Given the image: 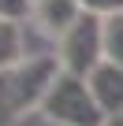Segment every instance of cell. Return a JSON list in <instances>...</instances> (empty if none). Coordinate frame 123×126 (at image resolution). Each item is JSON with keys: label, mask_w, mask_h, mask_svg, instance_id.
Masks as SVG:
<instances>
[{"label": "cell", "mask_w": 123, "mask_h": 126, "mask_svg": "<svg viewBox=\"0 0 123 126\" xmlns=\"http://www.w3.org/2000/svg\"><path fill=\"white\" fill-rule=\"evenodd\" d=\"M41 115L56 126H108V115L101 111L90 82L67 71L52 82L49 96L41 100Z\"/></svg>", "instance_id": "6da1fadb"}, {"label": "cell", "mask_w": 123, "mask_h": 126, "mask_svg": "<svg viewBox=\"0 0 123 126\" xmlns=\"http://www.w3.org/2000/svg\"><path fill=\"white\" fill-rule=\"evenodd\" d=\"M56 56H60V67L67 74L90 78L101 63H104V19L86 11L64 37L56 41Z\"/></svg>", "instance_id": "7a4b0ae2"}, {"label": "cell", "mask_w": 123, "mask_h": 126, "mask_svg": "<svg viewBox=\"0 0 123 126\" xmlns=\"http://www.w3.org/2000/svg\"><path fill=\"white\" fill-rule=\"evenodd\" d=\"M60 74H64V67H60V56H56V52L23 56L15 67H11V85H15L19 111L41 108V100L49 96V89H52V82H56Z\"/></svg>", "instance_id": "3957f363"}, {"label": "cell", "mask_w": 123, "mask_h": 126, "mask_svg": "<svg viewBox=\"0 0 123 126\" xmlns=\"http://www.w3.org/2000/svg\"><path fill=\"white\" fill-rule=\"evenodd\" d=\"M82 15H86L82 0H41V4H34V26L52 41H60Z\"/></svg>", "instance_id": "277c9868"}, {"label": "cell", "mask_w": 123, "mask_h": 126, "mask_svg": "<svg viewBox=\"0 0 123 126\" xmlns=\"http://www.w3.org/2000/svg\"><path fill=\"white\" fill-rule=\"evenodd\" d=\"M86 82H90V89H93V96H97V104H101V111L108 119L123 115V67L104 59Z\"/></svg>", "instance_id": "5b68a950"}, {"label": "cell", "mask_w": 123, "mask_h": 126, "mask_svg": "<svg viewBox=\"0 0 123 126\" xmlns=\"http://www.w3.org/2000/svg\"><path fill=\"white\" fill-rule=\"evenodd\" d=\"M23 56H26V33H23V22L0 19V71H11Z\"/></svg>", "instance_id": "8992f818"}, {"label": "cell", "mask_w": 123, "mask_h": 126, "mask_svg": "<svg viewBox=\"0 0 123 126\" xmlns=\"http://www.w3.org/2000/svg\"><path fill=\"white\" fill-rule=\"evenodd\" d=\"M104 59L123 67V11L104 19Z\"/></svg>", "instance_id": "52a82bcc"}, {"label": "cell", "mask_w": 123, "mask_h": 126, "mask_svg": "<svg viewBox=\"0 0 123 126\" xmlns=\"http://www.w3.org/2000/svg\"><path fill=\"white\" fill-rule=\"evenodd\" d=\"M19 100H15V85H11V71H0V126H11L19 119Z\"/></svg>", "instance_id": "ba28073f"}, {"label": "cell", "mask_w": 123, "mask_h": 126, "mask_svg": "<svg viewBox=\"0 0 123 126\" xmlns=\"http://www.w3.org/2000/svg\"><path fill=\"white\" fill-rule=\"evenodd\" d=\"M23 15H34V4H30V0H0V19L23 22Z\"/></svg>", "instance_id": "9c48e42d"}, {"label": "cell", "mask_w": 123, "mask_h": 126, "mask_svg": "<svg viewBox=\"0 0 123 126\" xmlns=\"http://www.w3.org/2000/svg\"><path fill=\"white\" fill-rule=\"evenodd\" d=\"M82 8L93 11V15H101V19H108V15L123 11V0H82Z\"/></svg>", "instance_id": "30bf717a"}, {"label": "cell", "mask_w": 123, "mask_h": 126, "mask_svg": "<svg viewBox=\"0 0 123 126\" xmlns=\"http://www.w3.org/2000/svg\"><path fill=\"white\" fill-rule=\"evenodd\" d=\"M108 126H123V115H116V119H108Z\"/></svg>", "instance_id": "8fae6325"}, {"label": "cell", "mask_w": 123, "mask_h": 126, "mask_svg": "<svg viewBox=\"0 0 123 126\" xmlns=\"http://www.w3.org/2000/svg\"><path fill=\"white\" fill-rule=\"evenodd\" d=\"M30 4H41V0H30Z\"/></svg>", "instance_id": "7c38bea8"}, {"label": "cell", "mask_w": 123, "mask_h": 126, "mask_svg": "<svg viewBox=\"0 0 123 126\" xmlns=\"http://www.w3.org/2000/svg\"><path fill=\"white\" fill-rule=\"evenodd\" d=\"M45 126H56V122H45Z\"/></svg>", "instance_id": "4fadbf2b"}]
</instances>
